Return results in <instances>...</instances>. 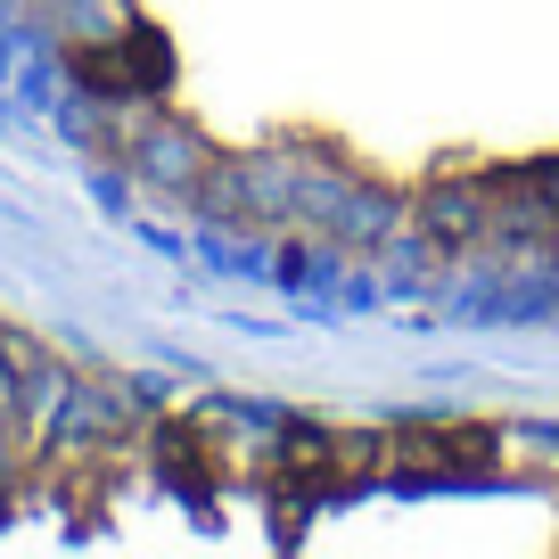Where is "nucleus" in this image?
<instances>
[{"label": "nucleus", "mask_w": 559, "mask_h": 559, "mask_svg": "<svg viewBox=\"0 0 559 559\" xmlns=\"http://www.w3.org/2000/svg\"><path fill=\"white\" fill-rule=\"evenodd\" d=\"M67 74L91 91V99H148V91H165V74H174V58H165V34H148V25H123L116 41H67Z\"/></svg>", "instance_id": "obj_1"}, {"label": "nucleus", "mask_w": 559, "mask_h": 559, "mask_svg": "<svg viewBox=\"0 0 559 559\" xmlns=\"http://www.w3.org/2000/svg\"><path fill=\"white\" fill-rule=\"evenodd\" d=\"M419 230L444 247H469L477 230H486V190H469V181H437V190L419 198Z\"/></svg>", "instance_id": "obj_2"}, {"label": "nucleus", "mask_w": 559, "mask_h": 559, "mask_svg": "<svg viewBox=\"0 0 559 559\" xmlns=\"http://www.w3.org/2000/svg\"><path fill=\"white\" fill-rule=\"evenodd\" d=\"M50 362H58V354L41 346L34 330H17V321H0V379H9V386H34V379H41Z\"/></svg>", "instance_id": "obj_3"}]
</instances>
